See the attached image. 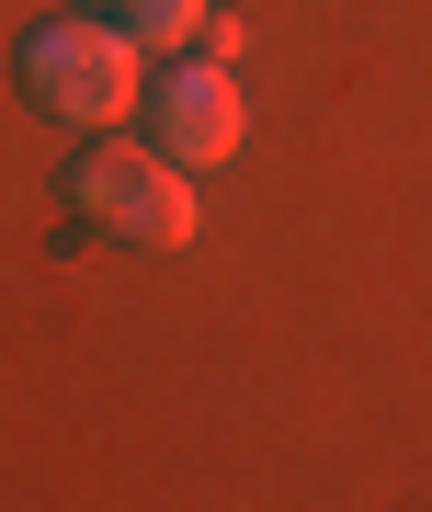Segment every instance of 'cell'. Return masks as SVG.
I'll list each match as a JSON object with an SVG mask.
<instances>
[{"label":"cell","mask_w":432,"mask_h":512,"mask_svg":"<svg viewBox=\"0 0 432 512\" xmlns=\"http://www.w3.org/2000/svg\"><path fill=\"white\" fill-rule=\"evenodd\" d=\"M12 69H23V92H35L57 126H126V114L148 103V46L126 35V12L114 23H91V12L35 23Z\"/></svg>","instance_id":"1"},{"label":"cell","mask_w":432,"mask_h":512,"mask_svg":"<svg viewBox=\"0 0 432 512\" xmlns=\"http://www.w3.org/2000/svg\"><path fill=\"white\" fill-rule=\"evenodd\" d=\"M69 205L103 239H126V251H182V239H194V171H182L171 148H126V137L80 148Z\"/></svg>","instance_id":"2"},{"label":"cell","mask_w":432,"mask_h":512,"mask_svg":"<svg viewBox=\"0 0 432 512\" xmlns=\"http://www.w3.org/2000/svg\"><path fill=\"white\" fill-rule=\"evenodd\" d=\"M148 114H160V148L182 171H228L239 148H251V103H239V80L216 69V57H182L160 92H148Z\"/></svg>","instance_id":"3"},{"label":"cell","mask_w":432,"mask_h":512,"mask_svg":"<svg viewBox=\"0 0 432 512\" xmlns=\"http://www.w3.org/2000/svg\"><path fill=\"white\" fill-rule=\"evenodd\" d=\"M205 23H216V0H126V35H137L148 57H160V46L182 57V46L205 35Z\"/></svg>","instance_id":"4"},{"label":"cell","mask_w":432,"mask_h":512,"mask_svg":"<svg viewBox=\"0 0 432 512\" xmlns=\"http://www.w3.org/2000/svg\"><path fill=\"white\" fill-rule=\"evenodd\" d=\"M103 12H126V0H103Z\"/></svg>","instance_id":"5"}]
</instances>
